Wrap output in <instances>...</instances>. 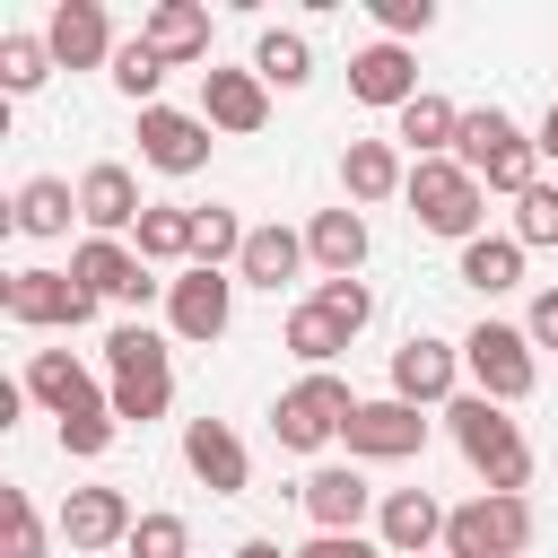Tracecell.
I'll return each instance as SVG.
<instances>
[{
    "instance_id": "1",
    "label": "cell",
    "mask_w": 558,
    "mask_h": 558,
    "mask_svg": "<svg viewBox=\"0 0 558 558\" xmlns=\"http://www.w3.org/2000/svg\"><path fill=\"white\" fill-rule=\"evenodd\" d=\"M445 418H453L462 462L488 480V497H523V488H532V445H523V427L506 418V401H488V392H453Z\"/></svg>"
},
{
    "instance_id": "2",
    "label": "cell",
    "mask_w": 558,
    "mask_h": 558,
    "mask_svg": "<svg viewBox=\"0 0 558 558\" xmlns=\"http://www.w3.org/2000/svg\"><path fill=\"white\" fill-rule=\"evenodd\" d=\"M401 201H410V218H418L427 235H445V244H471L480 218H488V183H480L462 157H418L410 183H401Z\"/></svg>"
},
{
    "instance_id": "3",
    "label": "cell",
    "mask_w": 558,
    "mask_h": 558,
    "mask_svg": "<svg viewBox=\"0 0 558 558\" xmlns=\"http://www.w3.org/2000/svg\"><path fill=\"white\" fill-rule=\"evenodd\" d=\"M105 375H113V418H131V427L166 418V401H174V357H166V340H157L148 323H122V331L105 340Z\"/></svg>"
},
{
    "instance_id": "4",
    "label": "cell",
    "mask_w": 558,
    "mask_h": 558,
    "mask_svg": "<svg viewBox=\"0 0 558 558\" xmlns=\"http://www.w3.org/2000/svg\"><path fill=\"white\" fill-rule=\"evenodd\" d=\"M453 157L488 183V192H506V201H523L532 183H541V148L514 131V113L506 105H480V113H462V140H453Z\"/></svg>"
},
{
    "instance_id": "5",
    "label": "cell",
    "mask_w": 558,
    "mask_h": 558,
    "mask_svg": "<svg viewBox=\"0 0 558 558\" xmlns=\"http://www.w3.org/2000/svg\"><path fill=\"white\" fill-rule=\"evenodd\" d=\"M349 418H357V392H349V384L323 366V375H296V384L279 392V410H270V436H279L288 453H323V445H331Z\"/></svg>"
},
{
    "instance_id": "6",
    "label": "cell",
    "mask_w": 558,
    "mask_h": 558,
    "mask_svg": "<svg viewBox=\"0 0 558 558\" xmlns=\"http://www.w3.org/2000/svg\"><path fill=\"white\" fill-rule=\"evenodd\" d=\"M462 366H471V384L488 392V401H532V384H541V357H532V331L523 323H480L471 340H462Z\"/></svg>"
},
{
    "instance_id": "7",
    "label": "cell",
    "mask_w": 558,
    "mask_h": 558,
    "mask_svg": "<svg viewBox=\"0 0 558 558\" xmlns=\"http://www.w3.org/2000/svg\"><path fill=\"white\" fill-rule=\"evenodd\" d=\"M532 541V497H471L445 514V558H523Z\"/></svg>"
},
{
    "instance_id": "8",
    "label": "cell",
    "mask_w": 558,
    "mask_h": 558,
    "mask_svg": "<svg viewBox=\"0 0 558 558\" xmlns=\"http://www.w3.org/2000/svg\"><path fill=\"white\" fill-rule=\"evenodd\" d=\"M0 305H9V323H26V331H78V323L96 314V296H87L70 270H9V279H0Z\"/></svg>"
},
{
    "instance_id": "9",
    "label": "cell",
    "mask_w": 558,
    "mask_h": 558,
    "mask_svg": "<svg viewBox=\"0 0 558 558\" xmlns=\"http://www.w3.org/2000/svg\"><path fill=\"white\" fill-rule=\"evenodd\" d=\"M166 323H174V340H227V323H235V279L227 270H174L166 279Z\"/></svg>"
},
{
    "instance_id": "10",
    "label": "cell",
    "mask_w": 558,
    "mask_h": 558,
    "mask_svg": "<svg viewBox=\"0 0 558 558\" xmlns=\"http://www.w3.org/2000/svg\"><path fill=\"white\" fill-rule=\"evenodd\" d=\"M70 279L87 288V296H113V305H148L166 279H148V262L122 244V235H87L78 253H70Z\"/></svg>"
},
{
    "instance_id": "11",
    "label": "cell",
    "mask_w": 558,
    "mask_h": 558,
    "mask_svg": "<svg viewBox=\"0 0 558 558\" xmlns=\"http://www.w3.org/2000/svg\"><path fill=\"white\" fill-rule=\"evenodd\" d=\"M340 445H349V462H410L427 445V418L384 392V401H357V418L340 427Z\"/></svg>"
},
{
    "instance_id": "12",
    "label": "cell",
    "mask_w": 558,
    "mask_h": 558,
    "mask_svg": "<svg viewBox=\"0 0 558 558\" xmlns=\"http://www.w3.org/2000/svg\"><path fill=\"white\" fill-rule=\"evenodd\" d=\"M453 384H462V349H453V340L410 331V340L392 349V401L427 410V401H453Z\"/></svg>"
},
{
    "instance_id": "13",
    "label": "cell",
    "mask_w": 558,
    "mask_h": 558,
    "mask_svg": "<svg viewBox=\"0 0 558 558\" xmlns=\"http://www.w3.org/2000/svg\"><path fill=\"white\" fill-rule=\"evenodd\" d=\"M201 122L227 131V140H253L270 122V87L253 70H201Z\"/></svg>"
},
{
    "instance_id": "14",
    "label": "cell",
    "mask_w": 558,
    "mask_h": 558,
    "mask_svg": "<svg viewBox=\"0 0 558 558\" xmlns=\"http://www.w3.org/2000/svg\"><path fill=\"white\" fill-rule=\"evenodd\" d=\"M140 157L157 174H201L209 166V122L201 113H174V105H148L140 113Z\"/></svg>"
},
{
    "instance_id": "15",
    "label": "cell",
    "mask_w": 558,
    "mask_h": 558,
    "mask_svg": "<svg viewBox=\"0 0 558 558\" xmlns=\"http://www.w3.org/2000/svg\"><path fill=\"white\" fill-rule=\"evenodd\" d=\"M78 218H87V235H131L140 218H148V201H140V174L131 166H87L78 174Z\"/></svg>"
},
{
    "instance_id": "16",
    "label": "cell",
    "mask_w": 558,
    "mask_h": 558,
    "mask_svg": "<svg viewBox=\"0 0 558 558\" xmlns=\"http://www.w3.org/2000/svg\"><path fill=\"white\" fill-rule=\"evenodd\" d=\"M183 462H192V480H201L209 497H244V480H253L244 436H235L227 418H192V427H183Z\"/></svg>"
},
{
    "instance_id": "17",
    "label": "cell",
    "mask_w": 558,
    "mask_h": 558,
    "mask_svg": "<svg viewBox=\"0 0 558 558\" xmlns=\"http://www.w3.org/2000/svg\"><path fill=\"white\" fill-rule=\"evenodd\" d=\"M305 514H314V532H357L366 514H375V488H366V471L357 462H323V471H305Z\"/></svg>"
},
{
    "instance_id": "18",
    "label": "cell",
    "mask_w": 558,
    "mask_h": 558,
    "mask_svg": "<svg viewBox=\"0 0 558 558\" xmlns=\"http://www.w3.org/2000/svg\"><path fill=\"white\" fill-rule=\"evenodd\" d=\"M140 44H148L166 70H192V61H209V9H201V0H157V9L140 17Z\"/></svg>"
},
{
    "instance_id": "19",
    "label": "cell",
    "mask_w": 558,
    "mask_h": 558,
    "mask_svg": "<svg viewBox=\"0 0 558 558\" xmlns=\"http://www.w3.org/2000/svg\"><path fill=\"white\" fill-rule=\"evenodd\" d=\"M44 44H52V61H61V70H96V61H113V52H122L96 0H61V9L44 17Z\"/></svg>"
},
{
    "instance_id": "20",
    "label": "cell",
    "mask_w": 558,
    "mask_h": 558,
    "mask_svg": "<svg viewBox=\"0 0 558 558\" xmlns=\"http://www.w3.org/2000/svg\"><path fill=\"white\" fill-rule=\"evenodd\" d=\"M349 96L401 113V105L418 96V61H410V44H366V52H349Z\"/></svg>"
},
{
    "instance_id": "21",
    "label": "cell",
    "mask_w": 558,
    "mask_h": 558,
    "mask_svg": "<svg viewBox=\"0 0 558 558\" xmlns=\"http://www.w3.org/2000/svg\"><path fill=\"white\" fill-rule=\"evenodd\" d=\"M26 401H44L52 418H78V410H96V401H113V392H96V375H87L70 349H35V357H26Z\"/></svg>"
},
{
    "instance_id": "22",
    "label": "cell",
    "mask_w": 558,
    "mask_h": 558,
    "mask_svg": "<svg viewBox=\"0 0 558 558\" xmlns=\"http://www.w3.org/2000/svg\"><path fill=\"white\" fill-rule=\"evenodd\" d=\"M131 497L122 488H70L61 497V541L70 549H113V541H131Z\"/></svg>"
},
{
    "instance_id": "23",
    "label": "cell",
    "mask_w": 558,
    "mask_h": 558,
    "mask_svg": "<svg viewBox=\"0 0 558 558\" xmlns=\"http://www.w3.org/2000/svg\"><path fill=\"white\" fill-rule=\"evenodd\" d=\"M375 532H384L392 558H436V541H445V506H436L427 488H392V497L375 506Z\"/></svg>"
},
{
    "instance_id": "24",
    "label": "cell",
    "mask_w": 558,
    "mask_h": 558,
    "mask_svg": "<svg viewBox=\"0 0 558 558\" xmlns=\"http://www.w3.org/2000/svg\"><path fill=\"white\" fill-rule=\"evenodd\" d=\"M392 140L410 148V166H418V157H453V140H462V105L436 96V87H418V96L392 113Z\"/></svg>"
},
{
    "instance_id": "25",
    "label": "cell",
    "mask_w": 558,
    "mask_h": 558,
    "mask_svg": "<svg viewBox=\"0 0 558 558\" xmlns=\"http://www.w3.org/2000/svg\"><path fill=\"white\" fill-rule=\"evenodd\" d=\"M305 262L323 270V279H357V262H366V218L340 201V209H314V227H305Z\"/></svg>"
},
{
    "instance_id": "26",
    "label": "cell",
    "mask_w": 558,
    "mask_h": 558,
    "mask_svg": "<svg viewBox=\"0 0 558 558\" xmlns=\"http://www.w3.org/2000/svg\"><path fill=\"white\" fill-rule=\"evenodd\" d=\"M340 183H349V201L366 209V201H392V192L410 183V166H401L392 140H349V148H340Z\"/></svg>"
},
{
    "instance_id": "27",
    "label": "cell",
    "mask_w": 558,
    "mask_h": 558,
    "mask_svg": "<svg viewBox=\"0 0 558 558\" xmlns=\"http://www.w3.org/2000/svg\"><path fill=\"white\" fill-rule=\"evenodd\" d=\"M296 270H305V235H296V227H253V235H244V262H235L244 288H270V296H279Z\"/></svg>"
},
{
    "instance_id": "28",
    "label": "cell",
    "mask_w": 558,
    "mask_h": 558,
    "mask_svg": "<svg viewBox=\"0 0 558 558\" xmlns=\"http://www.w3.org/2000/svg\"><path fill=\"white\" fill-rule=\"evenodd\" d=\"M131 253H140L148 270H174V262L192 270V209H183V201H148V218L131 227Z\"/></svg>"
},
{
    "instance_id": "29",
    "label": "cell",
    "mask_w": 558,
    "mask_h": 558,
    "mask_svg": "<svg viewBox=\"0 0 558 558\" xmlns=\"http://www.w3.org/2000/svg\"><path fill=\"white\" fill-rule=\"evenodd\" d=\"M70 218H78V192H70L61 174L17 183V201H9V227H17V235H70Z\"/></svg>"
},
{
    "instance_id": "30",
    "label": "cell",
    "mask_w": 558,
    "mask_h": 558,
    "mask_svg": "<svg viewBox=\"0 0 558 558\" xmlns=\"http://www.w3.org/2000/svg\"><path fill=\"white\" fill-rule=\"evenodd\" d=\"M253 78L279 87V96H296V87L314 78V44H305L296 26H262V44H253Z\"/></svg>"
},
{
    "instance_id": "31",
    "label": "cell",
    "mask_w": 558,
    "mask_h": 558,
    "mask_svg": "<svg viewBox=\"0 0 558 558\" xmlns=\"http://www.w3.org/2000/svg\"><path fill=\"white\" fill-rule=\"evenodd\" d=\"M244 218L227 209V201H209V209H192V270H235L244 262Z\"/></svg>"
},
{
    "instance_id": "32",
    "label": "cell",
    "mask_w": 558,
    "mask_h": 558,
    "mask_svg": "<svg viewBox=\"0 0 558 558\" xmlns=\"http://www.w3.org/2000/svg\"><path fill=\"white\" fill-rule=\"evenodd\" d=\"M514 279H523V244H514V235H471V244H462V288L506 296Z\"/></svg>"
},
{
    "instance_id": "33",
    "label": "cell",
    "mask_w": 558,
    "mask_h": 558,
    "mask_svg": "<svg viewBox=\"0 0 558 558\" xmlns=\"http://www.w3.org/2000/svg\"><path fill=\"white\" fill-rule=\"evenodd\" d=\"M279 340H288V349L305 357V375H323V366H331V357L349 349V331H340V323H331V314H323L314 296H305V305L288 314V331H279Z\"/></svg>"
},
{
    "instance_id": "34",
    "label": "cell",
    "mask_w": 558,
    "mask_h": 558,
    "mask_svg": "<svg viewBox=\"0 0 558 558\" xmlns=\"http://www.w3.org/2000/svg\"><path fill=\"white\" fill-rule=\"evenodd\" d=\"M61 61H52V44L44 35H0V96H26V87H44Z\"/></svg>"
},
{
    "instance_id": "35",
    "label": "cell",
    "mask_w": 558,
    "mask_h": 558,
    "mask_svg": "<svg viewBox=\"0 0 558 558\" xmlns=\"http://www.w3.org/2000/svg\"><path fill=\"white\" fill-rule=\"evenodd\" d=\"M0 558H44V514L26 488H0Z\"/></svg>"
},
{
    "instance_id": "36",
    "label": "cell",
    "mask_w": 558,
    "mask_h": 558,
    "mask_svg": "<svg viewBox=\"0 0 558 558\" xmlns=\"http://www.w3.org/2000/svg\"><path fill=\"white\" fill-rule=\"evenodd\" d=\"M113 87H122V96H131V105L148 113V105H157V87H166V61H157V52H148L140 35H131V44L113 52Z\"/></svg>"
},
{
    "instance_id": "37",
    "label": "cell",
    "mask_w": 558,
    "mask_h": 558,
    "mask_svg": "<svg viewBox=\"0 0 558 558\" xmlns=\"http://www.w3.org/2000/svg\"><path fill=\"white\" fill-rule=\"evenodd\" d=\"M314 305H323V314H331L349 340L375 323V288H366V279H323V288H314Z\"/></svg>"
},
{
    "instance_id": "38",
    "label": "cell",
    "mask_w": 558,
    "mask_h": 558,
    "mask_svg": "<svg viewBox=\"0 0 558 558\" xmlns=\"http://www.w3.org/2000/svg\"><path fill=\"white\" fill-rule=\"evenodd\" d=\"M122 549H131V558H192V523H183V514H140Z\"/></svg>"
},
{
    "instance_id": "39",
    "label": "cell",
    "mask_w": 558,
    "mask_h": 558,
    "mask_svg": "<svg viewBox=\"0 0 558 558\" xmlns=\"http://www.w3.org/2000/svg\"><path fill=\"white\" fill-rule=\"evenodd\" d=\"M113 427H122V418H113V401H96V410L61 418V453H70V462H96V453L113 445Z\"/></svg>"
},
{
    "instance_id": "40",
    "label": "cell",
    "mask_w": 558,
    "mask_h": 558,
    "mask_svg": "<svg viewBox=\"0 0 558 558\" xmlns=\"http://www.w3.org/2000/svg\"><path fill=\"white\" fill-rule=\"evenodd\" d=\"M514 244L532 253V244H558V183H532L523 201H514Z\"/></svg>"
},
{
    "instance_id": "41",
    "label": "cell",
    "mask_w": 558,
    "mask_h": 558,
    "mask_svg": "<svg viewBox=\"0 0 558 558\" xmlns=\"http://www.w3.org/2000/svg\"><path fill=\"white\" fill-rule=\"evenodd\" d=\"M375 26H384V44H410L436 26V0H375Z\"/></svg>"
},
{
    "instance_id": "42",
    "label": "cell",
    "mask_w": 558,
    "mask_h": 558,
    "mask_svg": "<svg viewBox=\"0 0 558 558\" xmlns=\"http://www.w3.org/2000/svg\"><path fill=\"white\" fill-rule=\"evenodd\" d=\"M296 558H392L384 541H366V532H314Z\"/></svg>"
},
{
    "instance_id": "43",
    "label": "cell",
    "mask_w": 558,
    "mask_h": 558,
    "mask_svg": "<svg viewBox=\"0 0 558 558\" xmlns=\"http://www.w3.org/2000/svg\"><path fill=\"white\" fill-rule=\"evenodd\" d=\"M523 331H532V349H558V288H541V296H532Z\"/></svg>"
},
{
    "instance_id": "44",
    "label": "cell",
    "mask_w": 558,
    "mask_h": 558,
    "mask_svg": "<svg viewBox=\"0 0 558 558\" xmlns=\"http://www.w3.org/2000/svg\"><path fill=\"white\" fill-rule=\"evenodd\" d=\"M532 148H541V157H558V105L541 113V131H532Z\"/></svg>"
},
{
    "instance_id": "45",
    "label": "cell",
    "mask_w": 558,
    "mask_h": 558,
    "mask_svg": "<svg viewBox=\"0 0 558 558\" xmlns=\"http://www.w3.org/2000/svg\"><path fill=\"white\" fill-rule=\"evenodd\" d=\"M235 558H296V549H279V541H235Z\"/></svg>"
}]
</instances>
